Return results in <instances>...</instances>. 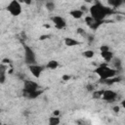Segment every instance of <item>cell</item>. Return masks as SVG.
Wrapping results in <instances>:
<instances>
[{
	"label": "cell",
	"instance_id": "19",
	"mask_svg": "<svg viewBox=\"0 0 125 125\" xmlns=\"http://www.w3.org/2000/svg\"><path fill=\"white\" fill-rule=\"evenodd\" d=\"M49 124L50 125H58L60 123V118L57 117V116H54V117H50L49 120H48Z\"/></svg>",
	"mask_w": 125,
	"mask_h": 125
},
{
	"label": "cell",
	"instance_id": "32",
	"mask_svg": "<svg viewBox=\"0 0 125 125\" xmlns=\"http://www.w3.org/2000/svg\"><path fill=\"white\" fill-rule=\"evenodd\" d=\"M59 114H60V111H59V110H55V111H54V115H55V116H58Z\"/></svg>",
	"mask_w": 125,
	"mask_h": 125
},
{
	"label": "cell",
	"instance_id": "5",
	"mask_svg": "<svg viewBox=\"0 0 125 125\" xmlns=\"http://www.w3.org/2000/svg\"><path fill=\"white\" fill-rule=\"evenodd\" d=\"M38 84L33 80H24L23 81V93H31L38 90Z\"/></svg>",
	"mask_w": 125,
	"mask_h": 125
},
{
	"label": "cell",
	"instance_id": "10",
	"mask_svg": "<svg viewBox=\"0 0 125 125\" xmlns=\"http://www.w3.org/2000/svg\"><path fill=\"white\" fill-rule=\"evenodd\" d=\"M64 44H65L67 47H74V46H78V45H80L81 43H80L78 40L74 39V38L66 37V38H64Z\"/></svg>",
	"mask_w": 125,
	"mask_h": 125
},
{
	"label": "cell",
	"instance_id": "14",
	"mask_svg": "<svg viewBox=\"0 0 125 125\" xmlns=\"http://www.w3.org/2000/svg\"><path fill=\"white\" fill-rule=\"evenodd\" d=\"M109 62H111V64L114 66V69H121V67H122V62H121V60L119 58L113 57Z\"/></svg>",
	"mask_w": 125,
	"mask_h": 125
},
{
	"label": "cell",
	"instance_id": "21",
	"mask_svg": "<svg viewBox=\"0 0 125 125\" xmlns=\"http://www.w3.org/2000/svg\"><path fill=\"white\" fill-rule=\"evenodd\" d=\"M103 92L104 90H99V91H93V98L94 99H100L102 98V95H103Z\"/></svg>",
	"mask_w": 125,
	"mask_h": 125
},
{
	"label": "cell",
	"instance_id": "18",
	"mask_svg": "<svg viewBox=\"0 0 125 125\" xmlns=\"http://www.w3.org/2000/svg\"><path fill=\"white\" fill-rule=\"evenodd\" d=\"M85 58H87V59H91V58H93L94 57V55H95V52L93 51V50H86V51H84L83 52V54H82Z\"/></svg>",
	"mask_w": 125,
	"mask_h": 125
},
{
	"label": "cell",
	"instance_id": "11",
	"mask_svg": "<svg viewBox=\"0 0 125 125\" xmlns=\"http://www.w3.org/2000/svg\"><path fill=\"white\" fill-rule=\"evenodd\" d=\"M6 71H7V65L4 63L0 64V84H3L6 81Z\"/></svg>",
	"mask_w": 125,
	"mask_h": 125
},
{
	"label": "cell",
	"instance_id": "29",
	"mask_svg": "<svg viewBox=\"0 0 125 125\" xmlns=\"http://www.w3.org/2000/svg\"><path fill=\"white\" fill-rule=\"evenodd\" d=\"M2 62H3V63H4V64H7V63H8V64H9V63H10V62H11V61H10V60H9V59H4V60H3V61H2Z\"/></svg>",
	"mask_w": 125,
	"mask_h": 125
},
{
	"label": "cell",
	"instance_id": "22",
	"mask_svg": "<svg viewBox=\"0 0 125 125\" xmlns=\"http://www.w3.org/2000/svg\"><path fill=\"white\" fill-rule=\"evenodd\" d=\"M85 36H87V40L89 43H92L94 42V39H95V36L92 35V34H85Z\"/></svg>",
	"mask_w": 125,
	"mask_h": 125
},
{
	"label": "cell",
	"instance_id": "24",
	"mask_svg": "<svg viewBox=\"0 0 125 125\" xmlns=\"http://www.w3.org/2000/svg\"><path fill=\"white\" fill-rule=\"evenodd\" d=\"M100 50H101V52L107 51V50H109V47H108V46H106V45H103V46H101V47H100Z\"/></svg>",
	"mask_w": 125,
	"mask_h": 125
},
{
	"label": "cell",
	"instance_id": "28",
	"mask_svg": "<svg viewBox=\"0 0 125 125\" xmlns=\"http://www.w3.org/2000/svg\"><path fill=\"white\" fill-rule=\"evenodd\" d=\"M50 36L49 35H47V34H45V35H41L40 37H39V40H45V39H48Z\"/></svg>",
	"mask_w": 125,
	"mask_h": 125
},
{
	"label": "cell",
	"instance_id": "25",
	"mask_svg": "<svg viewBox=\"0 0 125 125\" xmlns=\"http://www.w3.org/2000/svg\"><path fill=\"white\" fill-rule=\"evenodd\" d=\"M86 89H87L88 91H90V92H93V91L95 90V87H94V85L89 84V85H87V86H86Z\"/></svg>",
	"mask_w": 125,
	"mask_h": 125
},
{
	"label": "cell",
	"instance_id": "8",
	"mask_svg": "<svg viewBox=\"0 0 125 125\" xmlns=\"http://www.w3.org/2000/svg\"><path fill=\"white\" fill-rule=\"evenodd\" d=\"M51 21H53V23L55 24V26L58 28V29H62L65 27L66 25V21L65 20L61 17V16H53L51 18Z\"/></svg>",
	"mask_w": 125,
	"mask_h": 125
},
{
	"label": "cell",
	"instance_id": "15",
	"mask_svg": "<svg viewBox=\"0 0 125 125\" xmlns=\"http://www.w3.org/2000/svg\"><path fill=\"white\" fill-rule=\"evenodd\" d=\"M41 93H42V91L36 90V91L31 92V93H23V95H24L26 98H28V99H35V98H37L38 96H40Z\"/></svg>",
	"mask_w": 125,
	"mask_h": 125
},
{
	"label": "cell",
	"instance_id": "1",
	"mask_svg": "<svg viewBox=\"0 0 125 125\" xmlns=\"http://www.w3.org/2000/svg\"><path fill=\"white\" fill-rule=\"evenodd\" d=\"M89 12L91 17L99 21H104L106 16L113 14V10L111 8L104 6L100 2H96L93 6H91V8L89 9Z\"/></svg>",
	"mask_w": 125,
	"mask_h": 125
},
{
	"label": "cell",
	"instance_id": "2",
	"mask_svg": "<svg viewBox=\"0 0 125 125\" xmlns=\"http://www.w3.org/2000/svg\"><path fill=\"white\" fill-rule=\"evenodd\" d=\"M95 72L99 75L101 80L106 79V78H111V77H114L116 75V69L108 67L106 63L101 64L100 66H98L95 69Z\"/></svg>",
	"mask_w": 125,
	"mask_h": 125
},
{
	"label": "cell",
	"instance_id": "3",
	"mask_svg": "<svg viewBox=\"0 0 125 125\" xmlns=\"http://www.w3.org/2000/svg\"><path fill=\"white\" fill-rule=\"evenodd\" d=\"M7 11L14 17H18L21 13V5L18 0H11L7 6Z\"/></svg>",
	"mask_w": 125,
	"mask_h": 125
},
{
	"label": "cell",
	"instance_id": "6",
	"mask_svg": "<svg viewBox=\"0 0 125 125\" xmlns=\"http://www.w3.org/2000/svg\"><path fill=\"white\" fill-rule=\"evenodd\" d=\"M85 21H86L87 25H88L92 30H96V29L99 28V26L103 23L104 21H99V20L94 19V18L91 17V16H87V17L85 18Z\"/></svg>",
	"mask_w": 125,
	"mask_h": 125
},
{
	"label": "cell",
	"instance_id": "4",
	"mask_svg": "<svg viewBox=\"0 0 125 125\" xmlns=\"http://www.w3.org/2000/svg\"><path fill=\"white\" fill-rule=\"evenodd\" d=\"M24 49V62L26 64H33L36 63V57L34 51L27 45H23Z\"/></svg>",
	"mask_w": 125,
	"mask_h": 125
},
{
	"label": "cell",
	"instance_id": "17",
	"mask_svg": "<svg viewBox=\"0 0 125 125\" xmlns=\"http://www.w3.org/2000/svg\"><path fill=\"white\" fill-rule=\"evenodd\" d=\"M58 66H59V62H58L57 61H55V60L50 61V62L47 63V65H46V67H47V68H50V69H56Z\"/></svg>",
	"mask_w": 125,
	"mask_h": 125
},
{
	"label": "cell",
	"instance_id": "16",
	"mask_svg": "<svg viewBox=\"0 0 125 125\" xmlns=\"http://www.w3.org/2000/svg\"><path fill=\"white\" fill-rule=\"evenodd\" d=\"M124 0H107V3L111 6V7H114V8H117L119 6H121L123 4Z\"/></svg>",
	"mask_w": 125,
	"mask_h": 125
},
{
	"label": "cell",
	"instance_id": "26",
	"mask_svg": "<svg viewBox=\"0 0 125 125\" xmlns=\"http://www.w3.org/2000/svg\"><path fill=\"white\" fill-rule=\"evenodd\" d=\"M21 4L23 3V4H26V5H30L31 4V0H18Z\"/></svg>",
	"mask_w": 125,
	"mask_h": 125
},
{
	"label": "cell",
	"instance_id": "30",
	"mask_svg": "<svg viewBox=\"0 0 125 125\" xmlns=\"http://www.w3.org/2000/svg\"><path fill=\"white\" fill-rule=\"evenodd\" d=\"M119 109H120V106H119V105H115V106H113V111H114V112H118Z\"/></svg>",
	"mask_w": 125,
	"mask_h": 125
},
{
	"label": "cell",
	"instance_id": "13",
	"mask_svg": "<svg viewBox=\"0 0 125 125\" xmlns=\"http://www.w3.org/2000/svg\"><path fill=\"white\" fill-rule=\"evenodd\" d=\"M83 14H84V13H83L80 9H74V10H71V11L69 12V15H70L73 19H76V20L81 19L82 16H83Z\"/></svg>",
	"mask_w": 125,
	"mask_h": 125
},
{
	"label": "cell",
	"instance_id": "23",
	"mask_svg": "<svg viewBox=\"0 0 125 125\" xmlns=\"http://www.w3.org/2000/svg\"><path fill=\"white\" fill-rule=\"evenodd\" d=\"M77 32H78L79 34L83 35V36H85V34H86V32L84 31V29H83V28H81V27H78V28H77Z\"/></svg>",
	"mask_w": 125,
	"mask_h": 125
},
{
	"label": "cell",
	"instance_id": "12",
	"mask_svg": "<svg viewBox=\"0 0 125 125\" xmlns=\"http://www.w3.org/2000/svg\"><path fill=\"white\" fill-rule=\"evenodd\" d=\"M101 55L103 57V59L105 61V62H109L112 58L114 57L113 56V53L110 51V50H107V51H104V52H101Z\"/></svg>",
	"mask_w": 125,
	"mask_h": 125
},
{
	"label": "cell",
	"instance_id": "27",
	"mask_svg": "<svg viewBox=\"0 0 125 125\" xmlns=\"http://www.w3.org/2000/svg\"><path fill=\"white\" fill-rule=\"evenodd\" d=\"M62 80H64V81H66V80H69L70 78H71V76L70 75H66V74H64V75H62Z\"/></svg>",
	"mask_w": 125,
	"mask_h": 125
},
{
	"label": "cell",
	"instance_id": "20",
	"mask_svg": "<svg viewBox=\"0 0 125 125\" xmlns=\"http://www.w3.org/2000/svg\"><path fill=\"white\" fill-rule=\"evenodd\" d=\"M55 8H56V5L54 4V2H52V1H48V2L46 3V9H47L48 11L52 12V11L55 10Z\"/></svg>",
	"mask_w": 125,
	"mask_h": 125
},
{
	"label": "cell",
	"instance_id": "7",
	"mask_svg": "<svg viewBox=\"0 0 125 125\" xmlns=\"http://www.w3.org/2000/svg\"><path fill=\"white\" fill-rule=\"evenodd\" d=\"M116 98H117V93L112 90H104L103 95H102V99L108 103L114 102L116 100Z\"/></svg>",
	"mask_w": 125,
	"mask_h": 125
},
{
	"label": "cell",
	"instance_id": "9",
	"mask_svg": "<svg viewBox=\"0 0 125 125\" xmlns=\"http://www.w3.org/2000/svg\"><path fill=\"white\" fill-rule=\"evenodd\" d=\"M28 68H29V71L31 72V74L36 77V78H39L41 73L43 72L44 70V67L42 65H39L37 63H33V64H29L28 65Z\"/></svg>",
	"mask_w": 125,
	"mask_h": 125
},
{
	"label": "cell",
	"instance_id": "33",
	"mask_svg": "<svg viewBox=\"0 0 125 125\" xmlns=\"http://www.w3.org/2000/svg\"><path fill=\"white\" fill-rule=\"evenodd\" d=\"M86 1H87V2H91V0H86Z\"/></svg>",
	"mask_w": 125,
	"mask_h": 125
},
{
	"label": "cell",
	"instance_id": "31",
	"mask_svg": "<svg viewBox=\"0 0 125 125\" xmlns=\"http://www.w3.org/2000/svg\"><path fill=\"white\" fill-rule=\"evenodd\" d=\"M83 13H85V12H87L88 10H87V7H85V6H81V9H80Z\"/></svg>",
	"mask_w": 125,
	"mask_h": 125
}]
</instances>
